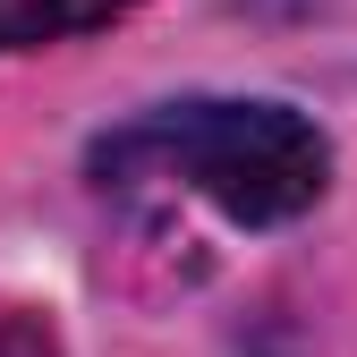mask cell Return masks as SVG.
<instances>
[{"mask_svg":"<svg viewBox=\"0 0 357 357\" xmlns=\"http://www.w3.org/2000/svg\"><path fill=\"white\" fill-rule=\"evenodd\" d=\"M94 178L102 188L170 178L247 230H273L332 188V145L289 102H162L94 145Z\"/></svg>","mask_w":357,"mask_h":357,"instance_id":"6da1fadb","label":"cell"},{"mask_svg":"<svg viewBox=\"0 0 357 357\" xmlns=\"http://www.w3.org/2000/svg\"><path fill=\"white\" fill-rule=\"evenodd\" d=\"M137 0H0V52H43L60 34H94L128 17Z\"/></svg>","mask_w":357,"mask_h":357,"instance_id":"7a4b0ae2","label":"cell"},{"mask_svg":"<svg viewBox=\"0 0 357 357\" xmlns=\"http://www.w3.org/2000/svg\"><path fill=\"white\" fill-rule=\"evenodd\" d=\"M0 357H60V340L43 315H0Z\"/></svg>","mask_w":357,"mask_h":357,"instance_id":"3957f363","label":"cell"}]
</instances>
